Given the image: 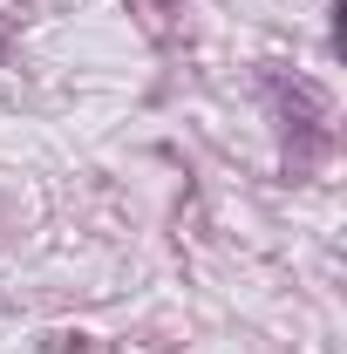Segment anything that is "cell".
I'll use <instances>...</instances> for the list:
<instances>
[]
</instances>
